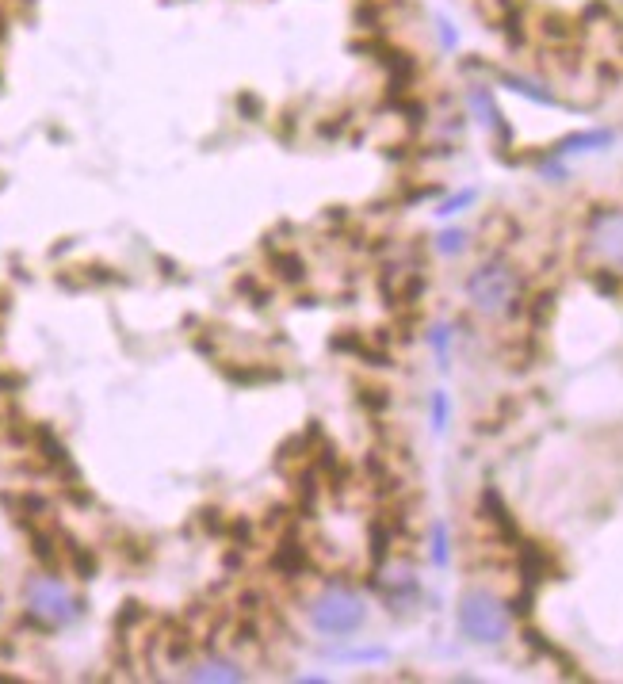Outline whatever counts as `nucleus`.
I'll return each instance as SVG.
<instances>
[{
	"instance_id": "obj_2",
	"label": "nucleus",
	"mask_w": 623,
	"mask_h": 684,
	"mask_svg": "<svg viewBox=\"0 0 623 684\" xmlns=\"http://www.w3.org/2000/svg\"><path fill=\"white\" fill-rule=\"evenodd\" d=\"M509 627H513V612L501 597H494L490 589L463 593V600H459V631L471 642L497 646V642L509 639Z\"/></svg>"
},
{
	"instance_id": "obj_22",
	"label": "nucleus",
	"mask_w": 623,
	"mask_h": 684,
	"mask_svg": "<svg viewBox=\"0 0 623 684\" xmlns=\"http://www.w3.org/2000/svg\"><path fill=\"white\" fill-rule=\"evenodd\" d=\"M551 310H555V295L547 291V295H539V299H536V310H532V314H536V325H543Z\"/></svg>"
},
{
	"instance_id": "obj_16",
	"label": "nucleus",
	"mask_w": 623,
	"mask_h": 684,
	"mask_svg": "<svg viewBox=\"0 0 623 684\" xmlns=\"http://www.w3.org/2000/svg\"><path fill=\"white\" fill-rule=\"evenodd\" d=\"M474 199H478V192H474V188H467V192H459V195H452V199H444V203H440V218H452V214H459V211H467V207H471Z\"/></svg>"
},
{
	"instance_id": "obj_13",
	"label": "nucleus",
	"mask_w": 623,
	"mask_h": 684,
	"mask_svg": "<svg viewBox=\"0 0 623 684\" xmlns=\"http://www.w3.org/2000/svg\"><path fill=\"white\" fill-rule=\"evenodd\" d=\"M436 249H440L444 257L463 253V249H467V230H444V234L436 237Z\"/></svg>"
},
{
	"instance_id": "obj_8",
	"label": "nucleus",
	"mask_w": 623,
	"mask_h": 684,
	"mask_svg": "<svg viewBox=\"0 0 623 684\" xmlns=\"http://www.w3.org/2000/svg\"><path fill=\"white\" fill-rule=\"evenodd\" d=\"M551 570H555V562L547 555V547H539V543H520V574L528 585H539V581L551 578Z\"/></svg>"
},
{
	"instance_id": "obj_1",
	"label": "nucleus",
	"mask_w": 623,
	"mask_h": 684,
	"mask_svg": "<svg viewBox=\"0 0 623 684\" xmlns=\"http://www.w3.org/2000/svg\"><path fill=\"white\" fill-rule=\"evenodd\" d=\"M520 291H524V279H520V272L505 257L482 260L471 276H467V299L486 318L513 314L516 302H520Z\"/></svg>"
},
{
	"instance_id": "obj_20",
	"label": "nucleus",
	"mask_w": 623,
	"mask_h": 684,
	"mask_svg": "<svg viewBox=\"0 0 623 684\" xmlns=\"http://www.w3.org/2000/svg\"><path fill=\"white\" fill-rule=\"evenodd\" d=\"M276 268H280V276L283 279H302V260L299 257H276Z\"/></svg>"
},
{
	"instance_id": "obj_6",
	"label": "nucleus",
	"mask_w": 623,
	"mask_h": 684,
	"mask_svg": "<svg viewBox=\"0 0 623 684\" xmlns=\"http://www.w3.org/2000/svg\"><path fill=\"white\" fill-rule=\"evenodd\" d=\"M188 681H218V684H234L245 681V669L234 662V658H203V662L188 669Z\"/></svg>"
},
{
	"instance_id": "obj_14",
	"label": "nucleus",
	"mask_w": 623,
	"mask_h": 684,
	"mask_svg": "<svg viewBox=\"0 0 623 684\" xmlns=\"http://www.w3.org/2000/svg\"><path fill=\"white\" fill-rule=\"evenodd\" d=\"M432 562H436L440 570L448 566V528H444L440 520L432 524Z\"/></svg>"
},
{
	"instance_id": "obj_3",
	"label": "nucleus",
	"mask_w": 623,
	"mask_h": 684,
	"mask_svg": "<svg viewBox=\"0 0 623 684\" xmlns=\"http://www.w3.org/2000/svg\"><path fill=\"white\" fill-rule=\"evenodd\" d=\"M367 623V604L356 597L352 589H325L310 600V627L318 635L341 639V635H356Z\"/></svg>"
},
{
	"instance_id": "obj_4",
	"label": "nucleus",
	"mask_w": 623,
	"mask_h": 684,
	"mask_svg": "<svg viewBox=\"0 0 623 684\" xmlns=\"http://www.w3.org/2000/svg\"><path fill=\"white\" fill-rule=\"evenodd\" d=\"M27 616L46 631H58V627H69L81 616V604L73 600V593L62 581L43 574V578L27 581Z\"/></svg>"
},
{
	"instance_id": "obj_12",
	"label": "nucleus",
	"mask_w": 623,
	"mask_h": 684,
	"mask_svg": "<svg viewBox=\"0 0 623 684\" xmlns=\"http://www.w3.org/2000/svg\"><path fill=\"white\" fill-rule=\"evenodd\" d=\"M272 566H276L280 574H287V578H295V574L306 570V547H302V543H283L280 551L272 555Z\"/></svg>"
},
{
	"instance_id": "obj_25",
	"label": "nucleus",
	"mask_w": 623,
	"mask_h": 684,
	"mask_svg": "<svg viewBox=\"0 0 623 684\" xmlns=\"http://www.w3.org/2000/svg\"><path fill=\"white\" fill-rule=\"evenodd\" d=\"M436 27H440V39H444V46H448V50H455V46H459V39H455L452 23H448V20H440V23H436Z\"/></svg>"
},
{
	"instance_id": "obj_23",
	"label": "nucleus",
	"mask_w": 623,
	"mask_h": 684,
	"mask_svg": "<svg viewBox=\"0 0 623 684\" xmlns=\"http://www.w3.org/2000/svg\"><path fill=\"white\" fill-rule=\"evenodd\" d=\"M509 612H513V616H528V612H532V589H524L520 597H513Z\"/></svg>"
},
{
	"instance_id": "obj_24",
	"label": "nucleus",
	"mask_w": 623,
	"mask_h": 684,
	"mask_svg": "<svg viewBox=\"0 0 623 684\" xmlns=\"http://www.w3.org/2000/svg\"><path fill=\"white\" fill-rule=\"evenodd\" d=\"M387 394L383 390H364V406H371V409H387Z\"/></svg>"
},
{
	"instance_id": "obj_10",
	"label": "nucleus",
	"mask_w": 623,
	"mask_h": 684,
	"mask_svg": "<svg viewBox=\"0 0 623 684\" xmlns=\"http://www.w3.org/2000/svg\"><path fill=\"white\" fill-rule=\"evenodd\" d=\"M482 513L490 516L497 524V532L501 535H509V539H516V524H513V513L505 509V501H501V493L490 486V490L482 493Z\"/></svg>"
},
{
	"instance_id": "obj_18",
	"label": "nucleus",
	"mask_w": 623,
	"mask_h": 684,
	"mask_svg": "<svg viewBox=\"0 0 623 684\" xmlns=\"http://www.w3.org/2000/svg\"><path fill=\"white\" fill-rule=\"evenodd\" d=\"M543 35H547V39H555V43H566V39L574 35V27H566L562 16H547V20H543Z\"/></svg>"
},
{
	"instance_id": "obj_5",
	"label": "nucleus",
	"mask_w": 623,
	"mask_h": 684,
	"mask_svg": "<svg viewBox=\"0 0 623 684\" xmlns=\"http://www.w3.org/2000/svg\"><path fill=\"white\" fill-rule=\"evenodd\" d=\"M589 253L597 260H604L608 268L623 272V211H597L589 218Z\"/></svg>"
},
{
	"instance_id": "obj_9",
	"label": "nucleus",
	"mask_w": 623,
	"mask_h": 684,
	"mask_svg": "<svg viewBox=\"0 0 623 684\" xmlns=\"http://www.w3.org/2000/svg\"><path fill=\"white\" fill-rule=\"evenodd\" d=\"M604 146H612V130H585V134L562 138L555 153H593V150H604Z\"/></svg>"
},
{
	"instance_id": "obj_7",
	"label": "nucleus",
	"mask_w": 623,
	"mask_h": 684,
	"mask_svg": "<svg viewBox=\"0 0 623 684\" xmlns=\"http://www.w3.org/2000/svg\"><path fill=\"white\" fill-rule=\"evenodd\" d=\"M467 104H471V111L478 115V123L486 130H497L501 138H509V127L501 123V111H497V104H494V92L486 85H474L471 92H467Z\"/></svg>"
},
{
	"instance_id": "obj_21",
	"label": "nucleus",
	"mask_w": 623,
	"mask_h": 684,
	"mask_svg": "<svg viewBox=\"0 0 623 684\" xmlns=\"http://www.w3.org/2000/svg\"><path fill=\"white\" fill-rule=\"evenodd\" d=\"M593 287L604 291V295H616V291H620V276H612V272H597V276H593Z\"/></svg>"
},
{
	"instance_id": "obj_15",
	"label": "nucleus",
	"mask_w": 623,
	"mask_h": 684,
	"mask_svg": "<svg viewBox=\"0 0 623 684\" xmlns=\"http://www.w3.org/2000/svg\"><path fill=\"white\" fill-rule=\"evenodd\" d=\"M429 341H432V348H436V360H440V367H448V344H452V329H448V325H432Z\"/></svg>"
},
{
	"instance_id": "obj_19",
	"label": "nucleus",
	"mask_w": 623,
	"mask_h": 684,
	"mask_svg": "<svg viewBox=\"0 0 623 684\" xmlns=\"http://www.w3.org/2000/svg\"><path fill=\"white\" fill-rule=\"evenodd\" d=\"M432 428H436V432L448 428V394H440V390L432 394Z\"/></svg>"
},
{
	"instance_id": "obj_17",
	"label": "nucleus",
	"mask_w": 623,
	"mask_h": 684,
	"mask_svg": "<svg viewBox=\"0 0 623 684\" xmlns=\"http://www.w3.org/2000/svg\"><path fill=\"white\" fill-rule=\"evenodd\" d=\"M371 555H375V562H383V558L390 555V532H387V524H371Z\"/></svg>"
},
{
	"instance_id": "obj_11",
	"label": "nucleus",
	"mask_w": 623,
	"mask_h": 684,
	"mask_svg": "<svg viewBox=\"0 0 623 684\" xmlns=\"http://www.w3.org/2000/svg\"><path fill=\"white\" fill-rule=\"evenodd\" d=\"M501 85L505 88H513V92H520V96H528V100H536V104L543 107H559V100L547 92L543 85H536V81H528V77H516V73H505L501 77Z\"/></svg>"
}]
</instances>
